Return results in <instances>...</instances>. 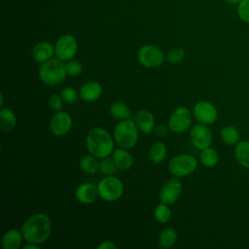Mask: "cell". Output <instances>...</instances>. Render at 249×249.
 Wrapping results in <instances>:
<instances>
[{
  "label": "cell",
  "instance_id": "obj_1",
  "mask_svg": "<svg viewBox=\"0 0 249 249\" xmlns=\"http://www.w3.org/2000/svg\"><path fill=\"white\" fill-rule=\"evenodd\" d=\"M23 239L26 242L42 244L50 237L52 232V221L43 212L30 216L20 228Z\"/></svg>",
  "mask_w": 249,
  "mask_h": 249
},
{
  "label": "cell",
  "instance_id": "obj_2",
  "mask_svg": "<svg viewBox=\"0 0 249 249\" xmlns=\"http://www.w3.org/2000/svg\"><path fill=\"white\" fill-rule=\"evenodd\" d=\"M114 137L102 127L91 128L86 137V147L89 154L97 159L109 157L114 151Z\"/></svg>",
  "mask_w": 249,
  "mask_h": 249
},
{
  "label": "cell",
  "instance_id": "obj_3",
  "mask_svg": "<svg viewBox=\"0 0 249 249\" xmlns=\"http://www.w3.org/2000/svg\"><path fill=\"white\" fill-rule=\"evenodd\" d=\"M38 76L42 83L47 86L53 87L59 85L67 76L64 61L55 57L41 63Z\"/></svg>",
  "mask_w": 249,
  "mask_h": 249
},
{
  "label": "cell",
  "instance_id": "obj_4",
  "mask_svg": "<svg viewBox=\"0 0 249 249\" xmlns=\"http://www.w3.org/2000/svg\"><path fill=\"white\" fill-rule=\"evenodd\" d=\"M139 129L131 119L120 121L114 127L113 137L117 145L124 149H132L138 140Z\"/></svg>",
  "mask_w": 249,
  "mask_h": 249
},
{
  "label": "cell",
  "instance_id": "obj_5",
  "mask_svg": "<svg viewBox=\"0 0 249 249\" xmlns=\"http://www.w3.org/2000/svg\"><path fill=\"white\" fill-rule=\"evenodd\" d=\"M197 160L190 154H180L174 156L168 162L169 172L176 177L189 176L196 171Z\"/></svg>",
  "mask_w": 249,
  "mask_h": 249
},
{
  "label": "cell",
  "instance_id": "obj_6",
  "mask_svg": "<svg viewBox=\"0 0 249 249\" xmlns=\"http://www.w3.org/2000/svg\"><path fill=\"white\" fill-rule=\"evenodd\" d=\"M99 197L108 202L118 200L124 194V187L123 182L115 175L105 176L97 185Z\"/></svg>",
  "mask_w": 249,
  "mask_h": 249
},
{
  "label": "cell",
  "instance_id": "obj_7",
  "mask_svg": "<svg viewBox=\"0 0 249 249\" xmlns=\"http://www.w3.org/2000/svg\"><path fill=\"white\" fill-rule=\"evenodd\" d=\"M137 59L146 68H156L163 63L165 56L158 46L144 45L138 50Z\"/></svg>",
  "mask_w": 249,
  "mask_h": 249
},
{
  "label": "cell",
  "instance_id": "obj_8",
  "mask_svg": "<svg viewBox=\"0 0 249 249\" xmlns=\"http://www.w3.org/2000/svg\"><path fill=\"white\" fill-rule=\"evenodd\" d=\"M192 121L191 111L185 106H180L172 111L168 119V128L174 133L181 134L191 127Z\"/></svg>",
  "mask_w": 249,
  "mask_h": 249
},
{
  "label": "cell",
  "instance_id": "obj_9",
  "mask_svg": "<svg viewBox=\"0 0 249 249\" xmlns=\"http://www.w3.org/2000/svg\"><path fill=\"white\" fill-rule=\"evenodd\" d=\"M78 52V42L71 34L60 36L54 45L55 57L62 61L73 59Z\"/></svg>",
  "mask_w": 249,
  "mask_h": 249
},
{
  "label": "cell",
  "instance_id": "obj_10",
  "mask_svg": "<svg viewBox=\"0 0 249 249\" xmlns=\"http://www.w3.org/2000/svg\"><path fill=\"white\" fill-rule=\"evenodd\" d=\"M190 140L196 149L201 151L211 146L213 140L212 131L207 124L198 123L192 126L190 130Z\"/></svg>",
  "mask_w": 249,
  "mask_h": 249
},
{
  "label": "cell",
  "instance_id": "obj_11",
  "mask_svg": "<svg viewBox=\"0 0 249 249\" xmlns=\"http://www.w3.org/2000/svg\"><path fill=\"white\" fill-rule=\"evenodd\" d=\"M181 193H182V183L178 179V177L174 176L163 184V186L160 191L159 198L161 203L171 205L179 199Z\"/></svg>",
  "mask_w": 249,
  "mask_h": 249
},
{
  "label": "cell",
  "instance_id": "obj_12",
  "mask_svg": "<svg viewBox=\"0 0 249 249\" xmlns=\"http://www.w3.org/2000/svg\"><path fill=\"white\" fill-rule=\"evenodd\" d=\"M194 116L198 123L204 124H212L218 119V111L214 104L206 100L196 102L193 109Z\"/></svg>",
  "mask_w": 249,
  "mask_h": 249
},
{
  "label": "cell",
  "instance_id": "obj_13",
  "mask_svg": "<svg viewBox=\"0 0 249 249\" xmlns=\"http://www.w3.org/2000/svg\"><path fill=\"white\" fill-rule=\"evenodd\" d=\"M72 117L62 110L54 112L50 120V130L55 136H63L72 128Z\"/></svg>",
  "mask_w": 249,
  "mask_h": 249
},
{
  "label": "cell",
  "instance_id": "obj_14",
  "mask_svg": "<svg viewBox=\"0 0 249 249\" xmlns=\"http://www.w3.org/2000/svg\"><path fill=\"white\" fill-rule=\"evenodd\" d=\"M99 196L97 186L90 182L79 185L75 190V197L82 204H91Z\"/></svg>",
  "mask_w": 249,
  "mask_h": 249
},
{
  "label": "cell",
  "instance_id": "obj_15",
  "mask_svg": "<svg viewBox=\"0 0 249 249\" xmlns=\"http://www.w3.org/2000/svg\"><path fill=\"white\" fill-rule=\"evenodd\" d=\"M102 94V87L97 81H88L82 85L79 95L80 98L88 103H91L99 99Z\"/></svg>",
  "mask_w": 249,
  "mask_h": 249
},
{
  "label": "cell",
  "instance_id": "obj_16",
  "mask_svg": "<svg viewBox=\"0 0 249 249\" xmlns=\"http://www.w3.org/2000/svg\"><path fill=\"white\" fill-rule=\"evenodd\" d=\"M134 122L139 129L144 134L151 133L156 127L154 115L148 110H139L134 116Z\"/></svg>",
  "mask_w": 249,
  "mask_h": 249
},
{
  "label": "cell",
  "instance_id": "obj_17",
  "mask_svg": "<svg viewBox=\"0 0 249 249\" xmlns=\"http://www.w3.org/2000/svg\"><path fill=\"white\" fill-rule=\"evenodd\" d=\"M53 54H54V46L48 41H42L37 43L36 45H34L31 51V55L33 59L39 63H43L53 58Z\"/></svg>",
  "mask_w": 249,
  "mask_h": 249
},
{
  "label": "cell",
  "instance_id": "obj_18",
  "mask_svg": "<svg viewBox=\"0 0 249 249\" xmlns=\"http://www.w3.org/2000/svg\"><path fill=\"white\" fill-rule=\"evenodd\" d=\"M112 159L119 169L127 170L133 164V158L127 149L118 148L113 151Z\"/></svg>",
  "mask_w": 249,
  "mask_h": 249
},
{
  "label": "cell",
  "instance_id": "obj_19",
  "mask_svg": "<svg viewBox=\"0 0 249 249\" xmlns=\"http://www.w3.org/2000/svg\"><path fill=\"white\" fill-rule=\"evenodd\" d=\"M23 235L20 230L11 229L7 231L2 237V246L4 249H18L21 245Z\"/></svg>",
  "mask_w": 249,
  "mask_h": 249
},
{
  "label": "cell",
  "instance_id": "obj_20",
  "mask_svg": "<svg viewBox=\"0 0 249 249\" xmlns=\"http://www.w3.org/2000/svg\"><path fill=\"white\" fill-rule=\"evenodd\" d=\"M234 157L238 164L244 168H249V141L240 140L234 147Z\"/></svg>",
  "mask_w": 249,
  "mask_h": 249
},
{
  "label": "cell",
  "instance_id": "obj_21",
  "mask_svg": "<svg viewBox=\"0 0 249 249\" xmlns=\"http://www.w3.org/2000/svg\"><path fill=\"white\" fill-rule=\"evenodd\" d=\"M17 125L16 114L6 107H1L0 110V126L5 132L12 131Z\"/></svg>",
  "mask_w": 249,
  "mask_h": 249
},
{
  "label": "cell",
  "instance_id": "obj_22",
  "mask_svg": "<svg viewBox=\"0 0 249 249\" xmlns=\"http://www.w3.org/2000/svg\"><path fill=\"white\" fill-rule=\"evenodd\" d=\"M167 155V149L166 146L163 142L161 141H158L155 142L149 150V159L150 160L154 163V164H159L160 162H162Z\"/></svg>",
  "mask_w": 249,
  "mask_h": 249
},
{
  "label": "cell",
  "instance_id": "obj_23",
  "mask_svg": "<svg viewBox=\"0 0 249 249\" xmlns=\"http://www.w3.org/2000/svg\"><path fill=\"white\" fill-rule=\"evenodd\" d=\"M109 112H110V115L119 122L130 119V116H131V112L128 106L120 101L113 102L110 105Z\"/></svg>",
  "mask_w": 249,
  "mask_h": 249
},
{
  "label": "cell",
  "instance_id": "obj_24",
  "mask_svg": "<svg viewBox=\"0 0 249 249\" xmlns=\"http://www.w3.org/2000/svg\"><path fill=\"white\" fill-rule=\"evenodd\" d=\"M177 237H178V234L174 228L172 227L165 228L161 231V232L159 235V244L163 249L171 248L175 244Z\"/></svg>",
  "mask_w": 249,
  "mask_h": 249
},
{
  "label": "cell",
  "instance_id": "obj_25",
  "mask_svg": "<svg viewBox=\"0 0 249 249\" xmlns=\"http://www.w3.org/2000/svg\"><path fill=\"white\" fill-rule=\"evenodd\" d=\"M222 141L230 146L236 145L240 141V134L238 129L233 125H226L220 132Z\"/></svg>",
  "mask_w": 249,
  "mask_h": 249
},
{
  "label": "cell",
  "instance_id": "obj_26",
  "mask_svg": "<svg viewBox=\"0 0 249 249\" xmlns=\"http://www.w3.org/2000/svg\"><path fill=\"white\" fill-rule=\"evenodd\" d=\"M199 160H200V162L202 163V165H204L205 167L211 168L218 164L219 154L215 149H213L211 147H207V148L201 150L200 155H199Z\"/></svg>",
  "mask_w": 249,
  "mask_h": 249
},
{
  "label": "cell",
  "instance_id": "obj_27",
  "mask_svg": "<svg viewBox=\"0 0 249 249\" xmlns=\"http://www.w3.org/2000/svg\"><path fill=\"white\" fill-rule=\"evenodd\" d=\"M79 165L81 170L87 174H93L99 169V161L97 160V158L90 154L84 156L80 160Z\"/></svg>",
  "mask_w": 249,
  "mask_h": 249
},
{
  "label": "cell",
  "instance_id": "obj_28",
  "mask_svg": "<svg viewBox=\"0 0 249 249\" xmlns=\"http://www.w3.org/2000/svg\"><path fill=\"white\" fill-rule=\"evenodd\" d=\"M171 210L169 208V205L164 203H160L157 205V207L154 210V218L157 222L160 224H166L171 220Z\"/></svg>",
  "mask_w": 249,
  "mask_h": 249
},
{
  "label": "cell",
  "instance_id": "obj_29",
  "mask_svg": "<svg viewBox=\"0 0 249 249\" xmlns=\"http://www.w3.org/2000/svg\"><path fill=\"white\" fill-rule=\"evenodd\" d=\"M118 169L119 168L116 165V163L114 162L112 158L106 157V158L101 159V160L99 161V169H98V171L102 175H104V176L115 175Z\"/></svg>",
  "mask_w": 249,
  "mask_h": 249
},
{
  "label": "cell",
  "instance_id": "obj_30",
  "mask_svg": "<svg viewBox=\"0 0 249 249\" xmlns=\"http://www.w3.org/2000/svg\"><path fill=\"white\" fill-rule=\"evenodd\" d=\"M185 54L184 49L180 47L173 48L166 53V60L170 64H178L185 58Z\"/></svg>",
  "mask_w": 249,
  "mask_h": 249
},
{
  "label": "cell",
  "instance_id": "obj_31",
  "mask_svg": "<svg viewBox=\"0 0 249 249\" xmlns=\"http://www.w3.org/2000/svg\"><path fill=\"white\" fill-rule=\"evenodd\" d=\"M60 95L63 101L67 104H74L78 101V97L80 96L77 90L72 87H65L61 89Z\"/></svg>",
  "mask_w": 249,
  "mask_h": 249
},
{
  "label": "cell",
  "instance_id": "obj_32",
  "mask_svg": "<svg viewBox=\"0 0 249 249\" xmlns=\"http://www.w3.org/2000/svg\"><path fill=\"white\" fill-rule=\"evenodd\" d=\"M66 73L68 76L76 77L79 76L83 71V65L79 60L76 59H70L65 63Z\"/></svg>",
  "mask_w": 249,
  "mask_h": 249
},
{
  "label": "cell",
  "instance_id": "obj_33",
  "mask_svg": "<svg viewBox=\"0 0 249 249\" xmlns=\"http://www.w3.org/2000/svg\"><path fill=\"white\" fill-rule=\"evenodd\" d=\"M237 15L242 21L249 23V0H241L237 5Z\"/></svg>",
  "mask_w": 249,
  "mask_h": 249
},
{
  "label": "cell",
  "instance_id": "obj_34",
  "mask_svg": "<svg viewBox=\"0 0 249 249\" xmlns=\"http://www.w3.org/2000/svg\"><path fill=\"white\" fill-rule=\"evenodd\" d=\"M63 99L61 97L60 94H52L50 97H49V100H48V104H49V107L51 108L52 111L53 112H57V111H60L62 109V106H63Z\"/></svg>",
  "mask_w": 249,
  "mask_h": 249
},
{
  "label": "cell",
  "instance_id": "obj_35",
  "mask_svg": "<svg viewBox=\"0 0 249 249\" xmlns=\"http://www.w3.org/2000/svg\"><path fill=\"white\" fill-rule=\"evenodd\" d=\"M118 245L110 240H104L97 245V249H117Z\"/></svg>",
  "mask_w": 249,
  "mask_h": 249
},
{
  "label": "cell",
  "instance_id": "obj_36",
  "mask_svg": "<svg viewBox=\"0 0 249 249\" xmlns=\"http://www.w3.org/2000/svg\"><path fill=\"white\" fill-rule=\"evenodd\" d=\"M156 133L160 136H165L167 134V127L160 124V125L156 127Z\"/></svg>",
  "mask_w": 249,
  "mask_h": 249
},
{
  "label": "cell",
  "instance_id": "obj_37",
  "mask_svg": "<svg viewBox=\"0 0 249 249\" xmlns=\"http://www.w3.org/2000/svg\"><path fill=\"white\" fill-rule=\"evenodd\" d=\"M24 249H40V244L32 243V242H26L25 245H23Z\"/></svg>",
  "mask_w": 249,
  "mask_h": 249
},
{
  "label": "cell",
  "instance_id": "obj_38",
  "mask_svg": "<svg viewBox=\"0 0 249 249\" xmlns=\"http://www.w3.org/2000/svg\"><path fill=\"white\" fill-rule=\"evenodd\" d=\"M226 1L231 5H238L241 2V0H226Z\"/></svg>",
  "mask_w": 249,
  "mask_h": 249
},
{
  "label": "cell",
  "instance_id": "obj_39",
  "mask_svg": "<svg viewBox=\"0 0 249 249\" xmlns=\"http://www.w3.org/2000/svg\"><path fill=\"white\" fill-rule=\"evenodd\" d=\"M0 96H1V102H0V105H1V107H4V95H3V93H2V92H1Z\"/></svg>",
  "mask_w": 249,
  "mask_h": 249
}]
</instances>
